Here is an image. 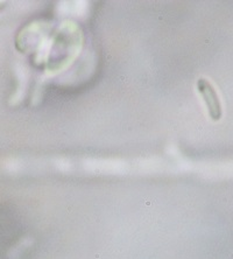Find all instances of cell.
I'll list each match as a JSON object with an SVG mask.
<instances>
[{
  "label": "cell",
  "mask_w": 233,
  "mask_h": 259,
  "mask_svg": "<svg viewBox=\"0 0 233 259\" xmlns=\"http://www.w3.org/2000/svg\"><path fill=\"white\" fill-rule=\"evenodd\" d=\"M197 89L203 96V100L208 106L209 115L213 120H218L221 117V105L216 90L209 81L205 78H200L197 81Z\"/></svg>",
  "instance_id": "cell-1"
}]
</instances>
